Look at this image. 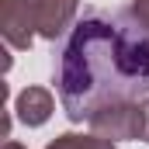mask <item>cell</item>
<instances>
[{"label":"cell","instance_id":"5","mask_svg":"<svg viewBox=\"0 0 149 149\" xmlns=\"http://www.w3.org/2000/svg\"><path fill=\"white\" fill-rule=\"evenodd\" d=\"M49 149H114L111 139H101V135H59Z\"/></svg>","mask_w":149,"mask_h":149},{"label":"cell","instance_id":"6","mask_svg":"<svg viewBox=\"0 0 149 149\" xmlns=\"http://www.w3.org/2000/svg\"><path fill=\"white\" fill-rule=\"evenodd\" d=\"M128 10H132V17H135L142 28H149V0H132Z\"/></svg>","mask_w":149,"mask_h":149},{"label":"cell","instance_id":"7","mask_svg":"<svg viewBox=\"0 0 149 149\" xmlns=\"http://www.w3.org/2000/svg\"><path fill=\"white\" fill-rule=\"evenodd\" d=\"M139 139L149 142V97L139 104Z\"/></svg>","mask_w":149,"mask_h":149},{"label":"cell","instance_id":"2","mask_svg":"<svg viewBox=\"0 0 149 149\" xmlns=\"http://www.w3.org/2000/svg\"><path fill=\"white\" fill-rule=\"evenodd\" d=\"M0 31L7 38V45L14 49H31L35 38V10L31 0H0Z\"/></svg>","mask_w":149,"mask_h":149},{"label":"cell","instance_id":"1","mask_svg":"<svg viewBox=\"0 0 149 149\" xmlns=\"http://www.w3.org/2000/svg\"><path fill=\"white\" fill-rule=\"evenodd\" d=\"M59 101L70 121L101 139H139V104L149 97V28L132 10H87L59 56Z\"/></svg>","mask_w":149,"mask_h":149},{"label":"cell","instance_id":"4","mask_svg":"<svg viewBox=\"0 0 149 149\" xmlns=\"http://www.w3.org/2000/svg\"><path fill=\"white\" fill-rule=\"evenodd\" d=\"M14 111H17V121H21V125L38 128V125L49 121V114L56 111V101H52V94H49L45 87H28V90L17 94Z\"/></svg>","mask_w":149,"mask_h":149},{"label":"cell","instance_id":"8","mask_svg":"<svg viewBox=\"0 0 149 149\" xmlns=\"http://www.w3.org/2000/svg\"><path fill=\"white\" fill-rule=\"evenodd\" d=\"M3 149H24V146H17V142H7V146H3Z\"/></svg>","mask_w":149,"mask_h":149},{"label":"cell","instance_id":"3","mask_svg":"<svg viewBox=\"0 0 149 149\" xmlns=\"http://www.w3.org/2000/svg\"><path fill=\"white\" fill-rule=\"evenodd\" d=\"M35 10V28L42 38L56 42L76 17V0H31Z\"/></svg>","mask_w":149,"mask_h":149}]
</instances>
